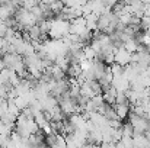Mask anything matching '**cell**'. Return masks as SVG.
<instances>
[{
  "label": "cell",
  "instance_id": "6da1fadb",
  "mask_svg": "<svg viewBox=\"0 0 150 148\" xmlns=\"http://www.w3.org/2000/svg\"><path fill=\"white\" fill-rule=\"evenodd\" d=\"M67 34H70V20H63V19L51 20L50 38H52V39H63Z\"/></svg>",
  "mask_w": 150,
  "mask_h": 148
},
{
  "label": "cell",
  "instance_id": "7a4b0ae2",
  "mask_svg": "<svg viewBox=\"0 0 150 148\" xmlns=\"http://www.w3.org/2000/svg\"><path fill=\"white\" fill-rule=\"evenodd\" d=\"M131 60H133V52H130L125 47L115 49V62L121 65H127L131 62Z\"/></svg>",
  "mask_w": 150,
  "mask_h": 148
},
{
  "label": "cell",
  "instance_id": "3957f363",
  "mask_svg": "<svg viewBox=\"0 0 150 148\" xmlns=\"http://www.w3.org/2000/svg\"><path fill=\"white\" fill-rule=\"evenodd\" d=\"M130 79L125 74H120V76H114L112 77V86L118 90V92H127L130 87Z\"/></svg>",
  "mask_w": 150,
  "mask_h": 148
},
{
  "label": "cell",
  "instance_id": "277c9868",
  "mask_svg": "<svg viewBox=\"0 0 150 148\" xmlns=\"http://www.w3.org/2000/svg\"><path fill=\"white\" fill-rule=\"evenodd\" d=\"M117 95H118V90H117L112 84L108 86V87H105V89L102 90V99H103V102H108V103H111V105H115Z\"/></svg>",
  "mask_w": 150,
  "mask_h": 148
},
{
  "label": "cell",
  "instance_id": "5b68a950",
  "mask_svg": "<svg viewBox=\"0 0 150 148\" xmlns=\"http://www.w3.org/2000/svg\"><path fill=\"white\" fill-rule=\"evenodd\" d=\"M115 110H117V115L121 121L127 119L130 112H131V105L130 103H115Z\"/></svg>",
  "mask_w": 150,
  "mask_h": 148
},
{
  "label": "cell",
  "instance_id": "8992f818",
  "mask_svg": "<svg viewBox=\"0 0 150 148\" xmlns=\"http://www.w3.org/2000/svg\"><path fill=\"white\" fill-rule=\"evenodd\" d=\"M83 16H85V20H86V25L89 29H92V31L98 29V15L96 13H88Z\"/></svg>",
  "mask_w": 150,
  "mask_h": 148
},
{
  "label": "cell",
  "instance_id": "52a82bcc",
  "mask_svg": "<svg viewBox=\"0 0 150 148\" xmlns=\"http://www.w3.org/2000/svg\"><path fill=\"white\" fill-rule=\"evenodd\" d=\"M57 0H40V3H42V4H52V3H55Z\"/></svg>",
  "mask_w": 150,
  "mask_h": 148
},
{
  "label": "cell",
  "instance_id": "ba28073f",
  "mask_svg": "<svg viewBox=\"0 0 150 148\" xmlns=\"http://www.w3.org/2000/svg\"><path fill=\"white\" fill-rule=\"evenodd\" d=\"M146 73H147V74L150 76V64H149V67H147V70H146Z\"/></svg>",
  "mask_w": 150,
  "mask_h": 148
},
{
  "label": "cell",
  "instance_id": "9c48e42d",
  "mask_svg": "<svg viewBox=\"0 0 150 148\" xmlns=\"http://www.w3.org/2000/svg\"><path fill=\"white\" fill-rule=\"evenodd\" d=\"M0 4H1V1H0Z\"/></svg>",
  "mask_w": 150,
  "mask_h": 148
}]
</instances>
